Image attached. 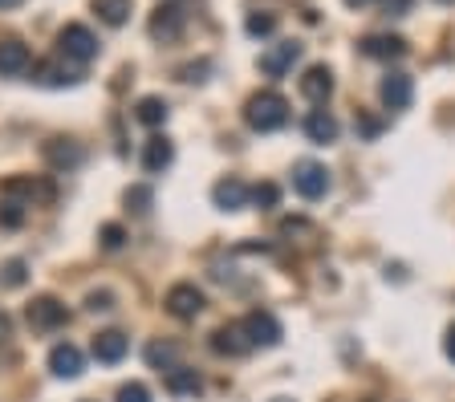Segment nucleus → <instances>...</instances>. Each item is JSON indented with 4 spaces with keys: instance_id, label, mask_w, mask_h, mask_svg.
<instances>
[{
    "instance_id": "nucleus-7",
    "label": "nucleus",
    "mask_w": 455,
    "mask_h": 402,
    "mask_svg": "<svg viewBox=\"0 0 455 402\" xmlns=\"http://www.w3.org/2000/svg\"><path fill=\"white\" fill-rule=\"evenodd\" d=\"M293 187L301 200H322L325 192H330V171H325V163H313V159H305V163L293 167Z\"/></svg>"
},
{
    "instance_id": "nucleus-31",
    "label": "nucleus",
    "mask_w": 455,
    "mask_h": 402,
    "mask_svg": "<svg viewBox=\"0 0 455 402\" xmlns=\"http://www.w3.org/2000/svg\"><path fill=\"white\" fill-rule=\"evenodd\" d=\"M118 402H151V390L142 382H126V386H118Z\"/></svg>"
},
{
    "instance_id": "nucleus-6",
    "label": "nucleus",
    "mask_w": 455,
    "mask_h": 402,
    "mask_svg": "<svg viewBox=\"0 0 455 402\" xmlns=\"http://www.w3.org/2000/svg\"><path fill=\"white\" fill-rule=\"evenodd\" d=\"M53 183L49 179H28V175H12L9 183H4V200H17L25 203V208H33V203H53Z\"/></svg>"
},
{
    "instance_id": "nucleus-19",
    "label": "nucleus",
    "mask_w": 455,
    "mask_h": 402,
    "mask_svg": "<svg viewBox=\"0 0 455 402\" xmlns=\"http://www.w3.org/2000/svg\"><path fill=\"white\" fill-rule=\"evenodd\" d=\"M33 66V53H28V45H20V41H0V77H17L25 74V69Z\"/></svg>"
},
{
    "instance_id": "nucleus-38",
    "label": "nucleus",
    "mask_w": 455,
    "mask_h": 402,
    "mask_svg": "<svg viewBox=\"0 0 455 402\" xmlns=\"http://www.w3.org/2000/svg\"><path fill=\"white\" fill-rule=\"evenodd\" d=\"M268 402H293V398H268Z\"/></svg>"
},
{
    "instance_id": "nucleus-8",
    "label": "nucleus",
    "mask_w": 455,
    "mask_h": 402,
    "mask_svg": "<svg viewBox=\"0 0 455 402\" xmlns=\"http://www.w3.org/2000/svg\"><path fill=\"white\" fill-rule=\"evenodd\" d=\"M212 203H216L220 211H244L248 203H252V187H248L244 179H236V175H228V179H220L216 187H212Z\"/></svg>"
},
{
    "instance_id": "nucleus-5",
    "label": "nucleus",
    "mask_w": 455,
    "mask_h": 402,
    "mask_svg": "<svg viewBox=\"0 0 455 402\" xmlns=\"http://www.w3.org/2000/svg\"><path fill=\"white\" fill-rule=\"evenodd\" d=\"M244 326V334H248V342L252 345H260V350H273V345H281V337H284V329H281V321H276L268 309H252V313L240 321Z\"/></svg>"
},
{
    "instance_id": "nucleus-32",
    "label": "nucleus",
    "mask_w": 455,
    "mask_h": 402,
    "mask_svg": "<svg viewBox=\"0 0 455 402\" xmlns=\"http://www.w3.org/2000/svg\"><path fill=\"white\" fill-rule=\"evenodd\" d=\"M4 285H25V260H9V264H4Z\"/></svg>"
},
{
    "instance_id": "nucleus-3",
    "label": "nucleus",
    "mask_w": 455,
    "mask_h": 402,
    "mask_svg": "<svg viewBox=\"0 0 455 402\" xmlns=\"http://www.w3.org/2000/svg\"><path fill=\"white\" fill-rule=\"evenodd\" d=\"M25 317H28V326L37 329V334H53V329H61L69 321V309L61 305L57 297H33L28 301V309H25Z\"/></svg>"
},
{
    "instance_id": "nucleus-36",
    "label": "nucleus",
    "mask_w": 455,
    "mask_h": 402,
    "mask_svg": "<svg viewBox=\"0 0 455 402\" xmlns=\"http://www.w3.org/2000/svg\"><path fill=\"white\" fill-rule=\"evenodd\" d=\"M350 9H366V4H374V0H346Z\"/></svg>"
},
{
    "instance_id": "nucleus-23",
    "label": "nucleus",
    "mask_w": 455,
    "mask_h": 402,
    "mask_svg": "<svg viewBox=\"0 0 455 402\" xmlns=\"http://www.w3.org/2000/svg\"><path fill=\"white\" fill-rule=\"evenodd\" d=\"M134 118H139L142 126H163L167 122V102H163V98H142V102L134 106Z\"/></svg>"
},
{
    "instance_id": "nucleus-37",
    "label": "nucleus",
    "mask_w": 455,
    "mask_h": 402,
    "mask_svg": "<svg viewBox=\"0 0 455 402\" xmlns=\"http://www.w3.org/2000/svg\"><path fill=\"white\" fill-rule=\"evenodd\" d=\"M17 4H20V0H0V12H4V9H17Z\"/></svg>"
},
{
    "instance_id": "nucleus-30",
    "label": "nucleus",
    "mask_w": 455,
    "mask_h": 402,
    "mask_svg": "<svg viewBox=\"0 0 455 402\" xmlns=\"http://www.w3.org/2000/svg\"><path fill=\"white\" fill-rule=\"evenodd\" d=\"M126 208L131 211H151V187H131V192H126Z\"/></svg>"
},
{
    "instance_id": "nucleus-25",
    "label": "nucleus",
    "mask_w": 455,
    "mask_h": 402,
    "mask_svg": "<svg viewBox=\"0 0 455 402\" xmlns=\"http://www.w3.org/2000/svg\"><path fill=\"white\" fill-rule=\"evenodd\" d=\"M244 29H248V37H268V33H276V17L273 12H248Z\"/></svg>"
},
{
    "instance_id": "nucleus-10",
    "label": "nucleus",
    "mask_w": 455,
    "mask_h": 402,
    "mask_svg": "<svg viewBox=\"0 0 455 402\" xmlns=\"http://www.w3.org/2000/svg\"><path fill=\"white\" fill-rule=\"evenodd\" d=\"M41 154H45V163L53 167V171H74V167H82L85 151L74 143V138H49L45 146H41Z\"/></svg>"
},
{
    "instance_id": "nucleus-15",
    "label": "nucleus",
    "mask_w": 455,
    "mask_h": 402,
    "mask_svg": "<svg viewBox=\"0 0 455 402\" xmlns=\"http://www.w3.org/2000/svg\"><path fill=\"white\" fill-rule=\"evenodd\" d=\"M171 163H175V146H171V138H163V134L147 138V146H142V171L163 175Z\"/></svg>"
},
{
    "instance_id": "nucleus-34",
    "label": "nucleus",
    "mask_w": 455,
    "mask_h": 402,
    "mask_svg": "<svg viewBox=\"0 0 455 402\" xmlns=\"http://www.w3.org/2000/svg\"><path fill=\"white\" fill-rule=\"evenodd\" d=\"M443 354L455 362V326H447V334H443Z\"/></svg>"
},
{
    "instance_id": "nucleus-9",
    "label": "nucleus",
    "mask_w": 455,
    "mask_h": 402,
    "mask_svg": "<svg viewBox=\"0 0 455 402\" xmlns=\"http://www.w3.org/2000/svg\"><path fill=\"white\" fill-rule=\"evenodd\" d=\"M49 370H53V378H66V382H74V378H82L85 370V358L82 350H77L74 342H61L49 350Z\"/></svg>"
},
{
    "instance_id": "nucleus-16",
    "label": "nucleus",
    "mask_w": 455,
    "mask_h": 402,
    "mask_svg": "<svg viewBox=\"0 0 455 402\" xmlns=\"http://www.w3.org/2000/svg\"><path fill=\"white\" fill-rule=\"evenodd\" d=\"M297 58H301V45H297V41H281V45H273L265 58H260V69H265L268 77H284L293 69Z\"/></svg>"
},
{
    "instance_id": "nucleus-17",
    "label": "nucleus",
    "mask_w": 455,
    "mask_h": 402,
    "mask_svg": "<svg viewBox=\"0 0 455 402\" xmlns=\"http://www.w3.org/2000/svg\"><path fill=\"white\" fill-rule=\"evenodd\" d=\"M362 53L374 61H395V58H407V41L390 37V33H374V37L362 41Z\"/></svg>"
},
{
    "instance_id": "nucleus-20",
    "label": "nucleus",
    "mask_w": 455,
    "mask_h": 402,
    "mask_svg": "<svg viewBox=\"0 0 455 402\" xmlns=\"http://www.w3.org/2000/svg\"><path fill=\"white\" fill-rule=\"evenodd\" d=\"M305 138L317 146L333 143V138H338V118H333L330 110H309V114H305Z\"/></svg>"
},
{
    "instance_id": "nucleus-11",
    "label": "nucleus",
    "mask_w": 455,
    "mask_h": 402,
    "mask_svg": "<svg viewBox=\"0 0 455 402\" xmlns=\"http://www.w3.org/2000/svg\"><path fill=\"white\" fill-rule=\"evenodd\" d=\"M248 350H252V342H248V334H244V326H220L216 334H212V354H220V358H244Z\"/></svg>"
},
{
    "instance_id": "nucleus-22",
    "label": "nucleus",
    "mask_w": 455,
    "mask_h": 402,
    "mask_svg": "<svg viewBox=\"0 0 455 402\" xmlns=\"http://www.w3.org/2000/svg\"><path fill=\"white\" fill-rule=\"evenodd\" d=\"M131 4L134 0H94V12L106 20V25H126V17H131Z\"/></svg>"
},
{
    "instance_id": "nucleus-14",
    "label": "nucleus",
    "mask_w": 455,
    "mask_h": 402,
    "mask_svg": "<svg viewBox=\"0 0 455 402\" xmlns=\"http://www.w3.org/2000/svg\"><path fill=\"white\" fill-rule=\"evenodd\" d=\"M90 350H94V358L102 366H118L126 358V350H131V337L118 334V329H106V334L94 337V345H90Z\"/></svg>"
},
{
    "instance_id": "nucleus-2",
    "label": "nucleus",
    "mask_w": 455,
    "mask_h": 402,
    "mask_svg": "<svg viewBox=\"0 0 455 402\" xmlns=\"http://www.w3.org/2000/svg\"><path fill=\"white\" fill-rule=\"evenodd\" d=\"M163 305H167V313L175 317V321H196V317L208 309V297H204V288H196L191 280H180V285L167 288Z\"/></svg>"
},
{
    "instance_id": "nucleus-4",
    "label": "nucleus",
    "mask_w": 455,
    "mask_h": 402,
    "mask_svg": "<svg viewBox=\"0 0 455 402\" xmlns=\"http://www.w3.org/2000/svg\"><path fill=\"white\" fill-rule=\"evenodd\" d=\"M57 49H61V58H69V61H94L98 58V37L85 25H66L61 29V37H57Z\"/></svg>"
},
{
    "instance_id": "nucleus-1",
    "label": "nucleus",
    "mask_w": 455,
    "mask_h": 402,
    "mask_svg": "<svg viewBox=\"0 0 455 402\" xmlns=\"http://www.w3.org/2000/svg\"><path fill=\"white\" fill-rule=\"evenodd\" d=\"M244 122L252 126L256 134H273L289 122V102H284L276 90H260L244 102Z\"/></svg>"
},
{
    "instance_id": "nucleus-18",
    "label": "nucleus",
    "mask_w": 455,
    "mask_h": 402,
    "mask_svg": "<svg viewBox=\"0 0 455 402\" xmlns=\"http://www.w3.org/2000/svg\"><path fill=\"white\" fill-rule=\"evenodd\" d=\"M301 94L309 98V102L325 106L330 102V94H333V74L325 66H309L305 69V77H301Z\"/></svg>"
},
{
    "instance_id": "nucleus-33",
    "label": "nucleus",
    "mask_w": 455,
    "mask_h": 402,
    "mask_svg": "<svg viewBox=\"0 0 455 402\" xmlns=\"http://www.w3.org/2000/svg\"><path fill=\"white\" fill-rule=\"evenodd\" d=\"M85 309H94V313H106V309H114V293H90V297H85Z\"/></svg>"
},
{
    "instance_id": "nucleus-12",
    "label": "nucleus",
    "mask_w": 455,
    "mask_h": 402,
    "mask_svg": "<svg viewBox=\"0 0 455 402\" xmlns=\"http://www.w3.org/2000/svg\"><path fill=\"white\" fill-rule=\"evenodd\" d=\"M379 98H382L387 110H407L411 98H415V86H411L407 74H387L382 77V86H379Z\"/></svg>"
},
{
    "instance_id": "nucleus-28",
    "label": "nucleus",
    "mask_w": 455,
    "mask_h": 402,
    "mask_svg": "<svg viewBox=\"0 0 455 402\" xmlns=\"http://www.w3.org/2000/svg\"><path fill=\"white\" fill-rule=\"evenodd\" d=\"M25 224V203L0 200V228H20Z\"/></svg>"
},
{
    "instance_id": "nucleus-35",
    "label": "nucleus",
    "mask_w": 455,
    "mask_h": 402,
    "mask_svg": "<svg viewBox=\"0 0 455 402\" xmlns=\"http://www.w3.org/2000/svg\"><path fill=\"white\" fill-rule=\"evenodd\" d=\"M4 337H9V317L0 313V342H4Z\"/></svg>"
},
{
    "instance_id": "nucleus-27",
    "label": "nucleus",
    "mask_w": 455,
    "mask_h": 402,
    "mask_svg": "<svg viewBox=\"0 0 455 402\" xmlns=\"http://www.w3.org/2000/svg\"><path fill=\"white\" fill-rule=\"evenodd\" d=\"M98 244H102L106 252H118L126 244V228H123V224H102V232H98Z\"/></svg>"
},
{
    "instance_id": "nucleus-24",
    "label": "nucleus",
    "mask_w": 455,
    "mask_h": 402,
    "mask_svg": "<svg viewBox=\"0 0 455 402\" xmlns=\"http://www.w3.org/2000/svg\"><path fill=\"white\" fill-rule=\"evenodd\" d=\"M175 358H180V350L171 342H151L147 345V362L155 366V370H175Z\"/></svg>"
},
{
    "instance_id": "nucleus-39",
    "label": "nucleus",
    "mask_w": 455,
    "mask_h": 402,
    "mask_svg": "<svg viewBox=\"0 0 455 402\" xmlns=\"http://www.w3.org/2000/svg\"><path fill=\"white\" fill-rule=\"evenodd\" d=\"M439 4H455V0H439Z\"/></svg>"
},
{
    "instance_id": "nucleus-29",
    "label": "nucleus",
    "mask_w": 455,
    "mask_h": 402,
    "mask_svg": "<svg viewBox=\"0 0 455 402\" xmlns=\"http://www.w3.org/2000/svg\"><path fill=\"white\" fill-rule=\"evenodd\" d=\"M41 86H77V74H61L57 66H37Z\"/></svg>"
},
{
    "instance_id": "nucleus-21",
    "label": "nucleus",
    "mask_w": 455,
    "mask_h": 402,
    "mask_svg": "<svg viewBox=\"0 0 455 402\" xmlns=\"http://www.w3.org/2000/svg\"><path fill=\"white\" fill-rule=\"evenodd\" d=\"M163 386H167L175 398H188V394L204 390V378H199V370H191V366H175V370H167Z\"/></svg>"
},
{
    "instance_id": "nucleus-26",
    "label": "nucleus",
    "mask_w": 455,
    "mask_h": 402,
    "mask_svg": "<svg viewBox=\"0 0 455 402\" xmlns=\"http://www.w3.org/2000/svg\"><path fill=\"white\" fill-rule=\"evenodd\" d=\"M252 203L260 211H273L276 203H281V187H276V183H256V187H252Z\"/></svg>"
},
{
    "instance_id": "nucleus-13",
    "label": "nucleus",
    "mask_w": 455,
    "mask_h": 402,
    "mask_svg": "<svg viewBox=\"0 0 455 402\" xmlns=\"http://www.w3.org/2000/svg\"><path fill=\"white\" fill-rule=\"evenodd\" d=\"M183 9L180 4H159V9L151 12V37L155 41H175L183 33Z\"/></svg>"
}]
</instances>
